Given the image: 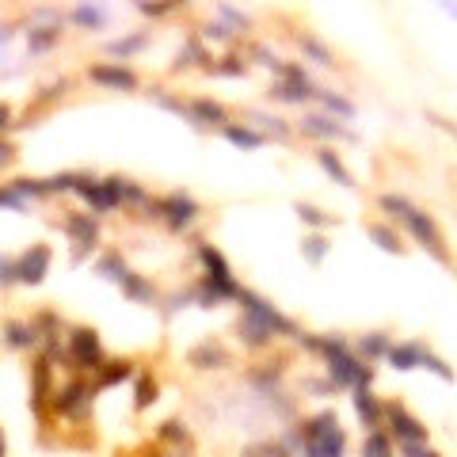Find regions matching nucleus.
I'll return each mask as SVG.
<instances>
[{
	"mask_svg": "<svg viewBox=\"0 0 457 457\" xmlns=\"http://www.w3.org/2000/svg\"><path fill=\"white\" fill-rule=\"evenodd\" d=\"M385 419H389V435L396 438L400 446H415V442H427V427L415 419L412 412H404L400 404L385 408Z\"/></svg>",
	"mask_w": 457,
	"mask_h": 457,
	"instance_id": "f257e3e1",
	"label": "nucleus"
},
{
	"mask_svg": "<svg viewBox=\"0 0 457 457\" xmlns=\"http://www.w3.org/2000/svg\"><path fill=\"white\" fill-rule=\"evenodd\" d=\"M400 222H404L408 225V233H412L415 236V240H419L423 244V248H431V251H435V259H442V263H446V248H442V233H438V228H435V222H431V217L427 214H423V210H408V214L404 217H400Z\"/></svg>",
	"mask_w": 457,
	"mask_h": 457,
	"instance_id": "f03ea898",
	"label": "nucleus"
},
{
	"mask_svg": "<svg viewBox=\"0 0 457 457\" xmlns=\"http://www.w3.org/2000/svg\"><path fill=\"white\" fill-rule=\"evenodd\" d=\"M46 271H50V248L46 244H35L23 259H15V279L27 286H38L46 279Z\"/></svg>",
	"mask_w": 457,
	"mask_h": 457,
	"instance_id": "7ed1b4c3",
	"label": "nucleus"
},
{
	"mask_svg": "<svg viewBox=\"0 0 457 457\" xmlns=\"http://www.w3.org/2000/svg\"><path fill=\"white\" fill-rule=\"evenodd\" d=\"M160 214H164L168 217V225L171 228H187V225H191L194 222V214H199V206H194V202L191 199H187V194L183 191H176V194H168V199L164 202H160Z\"/></svg>",
	"mask_w": 457,
	"mask_h": 457,
	"instance_id": "20e7f679",
	"label": "nucleus"
},
{
	"mask_svg": "<svg viewBox=\"0 0 457 457\" xmlns=\"http://www.w3.org/2000/svg\"><path fill=\"white\" fill-rule=\"evenodd\" d=\"M69 347H72V358H77L80 366H100V336H95L92 328H77L69 336Z\"/></svg>",
	"mask_w": 457,
	"mask_h": 457,
	"instance_id": "39448f33",
	"label": "nucleus"
},
{
	"mask_svg": "<svg viewBox=\"0 0 457 457\" xmlns=\"http://www.w3.org/2000/svg\"><path fill=\"white\" fill-rule=\"evenodd\" d=\"M88 77H92L95 84H103V88H114V92H130V88H137V77L130 69H122V65H92Z\"/></svg>",
	"mask_w": 457,
	"mask_h": 457,
	"instance_id": "423d86ee",
	"label": "nucleus"
},
{
	"mask_svg": "<svg viewBox=\"0 0 457 457\" xmlns=\"http://www.w3.org/2000/svg\"><path fill=\"white\" fill-rule=\"evenodd\" d=\"M355 412H358V419H362L370 431H378L381 423H385V404H378V396L366 393V389L355 396Z\"/></svg>",
	"mask_w": 457,
	"mask_h": 457,
	"instance_id": "0eeeda50",
	"label": "nucleus"
},
{
	"mask_svg": "<svg viewBox=\"0 0 457 457\" xmlns=\"http://www.w3.org/2000/svg\"><path fill=\"white\" fill-rule=\"evenodd\" d=\"M301 130H305V134H313V137H328V141H336V137H347V130H343L336 118H328V114H305Z\"/></svg>",
	"mask_w": 457,
	"mask_h": 457,
	"instance_id": "6e6552de",
	"label": "nucleus"
},
{
	"mask_svg": "<svg viewBox=\"0 0 457 457\" xmlns=\"http://www.w3.org/2000/svg\"><path fill=\"white\" fill-rule=\"evenodd\" d=\"M419 343H396V347H389V362H393V370L408 373V370H419Z\"/></svg>",
	"mask_w": 457,
	"mask_h": 457,
	"instance_id": "1a4fd4ad",
	"label": "nucleus"
},
{
	"mask_svg": "<svg viewBox=\"0 0 457 457\" xmlns=\"http://www.w3.org/2000/svg\"><path fill=\"white\" fill-rule=\"evenodd\" d=\"M65 228L72 233V240H77L80 248H92V244H95V236H100V228H95L92 214H72L69 222H65Z\"/></svg>",
	"mask_w": 457,
	"mask_h": 457,
	"instance_id": "9d476101",
	"label": "nucleus"
},
{
	"mask_svg": "<svg viewBox=\"0 0 457 457\" xmlns=\"http://www.w3.org/2000/svg\"><path fill=\"white\" fill-rule=\"evenodd\" d=\"M316 160H320V168L328 171V176L336 179L339 187H355V176H350V171L343 168V160H339V157H336V153H332V149H320V153H316Z\"/></svg>",
	"mask_w": 457,
	"mask_h": 457,
	"instance_id": "9b49d317",
	"label": "nucleus"
},
{
	"mask_svg": "<svg viewBox=\"0 0 457 457\" xmlns=\"http://www.w3.org/2000/svg\"><path fill=\"white\" fill-rule=\"evenodd\" d=\"M240 339H248L251 347H263V343L274 339V328H267L263 320H256V316H244L240 320Z\"/></svg>",
	"mask_w": 457,
	"mask_h": 457,
	"instance_id": "f8f14e48",
	"label": "nucleus"
},
{
	"mask_svg": "<svg viewBox=\"0 0 457 457\" xmlns=\"http://www.w3.org/2000/svg\"><path fill=\"white\" fill-rule=\"evenodd\" d=\"M191 118L202 122V126H225V111L210 100H194L191 103Z\"/></svg>",
	"mask_w": 457,
	"mask_h": 457,
	"instance_id": "ddd939ff",
	"label": "nucleus"
},
{
	"mask_svg": "<svg viewBox=\"0 0 457 457\" xmlns=\"http://www.w3.org/2000/svg\"><path fill=\"white\" fill-rule=\"evenodd\" d=\"M35 324H20V320H12L4 328V343L8 347H15V350H23V347H31V343H35Z\"/></svg>",
	"mask_w": 457,
	"mask_h": 457,
	"instance_id": "4468645a",
	"label": "nucleus"
},
{
	"mask_svg": "<svg viewBox=\"0 0 457 457\" xmlns=\"http://www.w3.org/2000/svg\"><path fill=\"white\" fill-rule=\"evenodd\" d=\"M88 385H69V389H61L57 393V412H80V408L88 404Z\"/></svg>",
	"mask_w": 457,
	"mask_h": 457,
	"instance_id": "2eb2a0df",
	"label": "nucleus"
},
{
	"mask_svg": "<svg viewBox=\"0 0 457 457\" xmlns=\"http://www.w3.org/2000/svg\"><path fill=\"white\" fill-rule=\"evenodd\" d=\"M191 362L199 366V370H217V366L225 362V350L217 347V343H202L199 350H191Z\"/></svg>",
	"mask_w": 457,
	"mask_h": 457,
	"instance_id": "dca6fc26",
	"label": "nucleus"
},
{
	"mask_svg": "<svg viewBox=\"0 0 457 457\" xmlns=\"http://www.w3.org/2000/svg\"><path fill=\"white\" fill-rule=\"evenodd\" d=\"M199 256H202V263H206V279H222V282L233 279V271H228V263L222 259V251H214V248L206 244V248H202Z\"/></svg>",
	"mask_w": 457,
	"mask_h": 457,
	"instance_id": "f3484780",
	"label": "nucleus"
},
{
	"mask_svg": "<svg viewBox=\"0 0 457 457\" xmlns=\"http://www.w3.org/2000/svg\"><path fill=\"white\" fill-rule=\"evenodd\" d=\"M225 137L233 145H240V149H259V145H263V134H256V130H248V126H225Z\"/></svg>",
	"mask_w": 457,
	"mask_h": 457,
	"instance_id": "a211bd4d",
	"label": "nucleus"
},
{
	"mask_svg": "<svg viewBox=\"0 0 457 457\" xmlns=\"http://www.w3.org/2000/svg\"><path fill=\"white\" fill-rule=\"evenodd\" d=\"M122 293L134 297V301H153V286L145 282L141 274H126V279H122Z\"/></svg>",
	"mask_w": 457,
	"mask_h": 457,
	"instance_id": "6ab92c4d",
	"label": "nucleus"
},
{
	"mask_svg": "<svg viewBox=\"0 0 457 457\" xmlns=\"http://www.w3.org/2000/svg\"><path fill=\"white\" fill-rule=\"evenodd\" d=\"M72 20H77L80 27H103V23H107V12H103V8H92V4H80V8H72Z\"/></svg>",
	"mask_w": 457,
	"mask_h": 457,
	"instance_id": "aec40b11",
	"label": "nucleus"
},
{
	"mask_svg": "<svg viewBox=\"0 0 457 457\" xmlns=\"http://www.w3.org/2000/svg\"><path fill=\"white\" fill-rule=\"evenodd\" d=\"M362 457H393V442H389L381 431H370V435H366V450H362Z\"/></svg>",
	"mask_w": 457,
	"mask_h": 457,
	"instance_id": "412c9836",
	"label": "nucleus"
},
{
	"mask_svg": "<svg viewBox=\"0 0 457 457\" xmlns=\"http://www.w3.org/2000/svg\"><path fill=\"white\" fill-rule=\"evenodd\" d=\"M419 370H431L435 378H442V381H454V370L442 362L438 355H431V350H419Z\"/></svg>",
	"mask_w": 457,
	"mask_h": 457,
	"instance_id": "4be33fe9",
	"label": "nucleus"
},
{
	"mask_svg": "<svg viewBox=\"0 0 457 457\" xmlns=\"http://www.w3.org/2000/svg\"><path fill=\"white\" fill-rule=\"evenodd\" d=\"M316 100L324 103L332 114H339V118H355V103H347L343 95H332V92H316Z\"/></svg>",
	"mask_w": 457,
	"mask_h": 457,
	"instance_id": "5701e85b",
	"label": "nucleus"
},
{
	"mask_svg": "<svg viewBox=\"0 0 457 457\" xmlns=\"http://www.w3.org/2000/svg\"><path fill=\"white\" fill-rule=\"evenodd\" d=\"M389 347H393V343H389L385 332H370V336L362 339V355H366V358H381V355H389Z\"/></svg>",
	"mask_w": 457,
	"mask_h": 457,
	"instance_id": "b1692460",
	"label": "nucleus"
},
{
	"mask_svg": "<svg viewBox=\"0 0 457 457\" xmlns=\"http://www.w3.org/2000/svg\"><path fill=\"white\" fill-rule=\"evenodd\" d=\"M301 251H305V259H309V263H320V259L328 256V240H324V236H305Z\"/></svg>",
	"mask_w": 457,
	"mask_h": 457,
	"instance_id": "393cba45",
	"label": "nucleus"
},
{
	"mask_svg": "<svg viewBox=\"0 0 457 457\" xmlns=\"http://www.w3.org/2000/svg\"><path fill=\"white\" fill-rule=\"evenodd\" d=\"M149 42L145 35H134V38H118V42H111V54H118V57H130V54H137L141 46Z\"/></svg>",
	"mask_w": 457,
	"mask_h": 457,
	"instance_id": "a878e982",
	"label": "nucleus"
},
{
	"mask_svg": "<svg viewBox=\"0 0 457 457\" xmlns=\"http://www.w3.org/2000/svg\"><path fill=\"white\" fill-rule=\"evenodd\" d=\"M370 236H373V240H378L385 251H400V240H396L393 228H385V225H370Z\"/></svg>",
	"mask_w": 457,
	"mask_h": 457,
	"instance_id": "bb28decb",
	"label": "nucleus"
},
{
	"mask_svg": "<svg viewBox=\"0 0 457 457\" xmlns=\"http://www.w3.org/2000/svg\"><path fill=\"white\" fill-rule=\"evenodd\" d=\"M100 271H107V279L118 282V286H122V279L130 274L126 263H118V256H103V259H100Z\"/></svg>",
	"mask_w": 457,
	"mask_h": 457,
	"instance_id": "cd10ccee",
	"label": "nucleus"
},
{
	"mask_svg": "<svg viewBox=\"0 0 457 457\" xmlns=\"http://www.w3.org/2000/svg\"><path fill=\"white\" fill-rule=\"evenodd\" d=\"M57 38H61V31H57V27H42V31L31 35V50H50Z\"/></svg>",
	"mask_w": 457,
	"mask_h": 457,
	"instance_id": "c85d7f7f",
	"label": "nucleus"
},
{
	"mask_svg": "<svg viewBox=\"0 0 457 457\" xmlns=\"http://www.w3.org/2000/svg\"><path fill=\"white\" fill-rule=\"evenodd\" d=\"M301 50H309V54H313L320 65H332V54H328V46H324V42H316L313 35H305V38H301Z\"/></svg>",
	"mask_w": 457,
	"mask_h": 457,
	"instance_id": "c756f323",
	"label": "nucleus"
},
{
	"mask_svg": "<svg viewBox=\"0 0 457 457\" xmlns=\"http://www.w3.org/2000/svg\"><path fill=\"white\" fill-rule=\"evenodd\" d=\"M297 217H301V222H309V225H316V228H324V225H328V217H324V210H316V206H305V202H297Z\"/></svg>",
	"mask_w": 457,
	"mask_h": 457,
	"instance_id": "7c9ffc66",
	"label": "nucleus"
},
{
	"mask_svg": "<svg viewBox=\"0 0 457 457\" xmlns=\"http://www.w3.org/2000/svg\"><path fill=\"white\" fill-rule=\"evenodd\" d=\"M244 457H286V450L279 442H263V446H248V454Z\"/></svg>",
	"mask_w": 457,
	"mask_h": 457,
	"instance_id": "2f4dec72",
	"label": "nucleus"
},
{
	"mask_svg": "<svg viewBox=\"0 0 457 457\" xmlns=\"http://www.w3.org/2000/svg\"><path fill=\"white\" fill-rule=\"evenodd\" d=\"M153 400H157V385L149 378H141V385H137V408H149Z\"/></svg>",
	"mask_w": 457,
	"mask_h": 457,
	"instance_id": "473e14b6",
	"label": "nucleus"
},
{
	"mask_svg": "<svg viewBox=\"0 0 457 457\" xmlns=\"http://www.w3.org/2000/svg\"><path fill=\"white\" fill-rule=\"evenodd\" d=\"M114 370L103 373V385H114V381H122V378H130V362H111Z\"/></svg>",
	"mask_w": 457,
	"mask_h": 457,
	"instance_id": "72a5a7b5",
	"label": "nucleus"
},
{
	"mask_svg": "<svg viewBox=\"0 0 457 457\" xmlns=\"http://www.w3.org/2000/svg\"><path fill=\"white\" fill-rule=\"evenodd\" d=\"M400 450H404V457H442L438 450H431L427 442H415V446H400Z\"/></svg>",
	"mask_w": 457,
	"mask_h": 457,
	"instance_id": "f704fd0d",
	"label": "nucleus"
},
{
	"mask_svg": "<svg viewBox=\"0 0 457 457\" xmlns=\"http://www.w3.org/2000/svg\"><path fill=\"white\" fill-rule=\"evenodd\" d=\"M12 282H20L15 279V259H0V286H12Z\"/></svg>",
	"mask_w": 457,
	"mask_h": 457,
	"instance_id": "c9c22d12",
	"label": "nucleus"
},
{
	"mask_svg": "<svg viewBox=\"0 0 457 457\" xmlns=\"http://www.w3.org/2000/svg\"><path fill=\"white\" fill-rule=\"evenodd\" d=\"M214 72H225V77H240V72H244V65L236 61V57H225L222 65H214Z\"/></svg>",
	"mask_w": 457,
	"mask_h": 457,
	"instance_id": "e433bc0d",
	"label": "nucleus"
},
{
	"mask_svg": "<svg viewBox=\"0 0 457 457\" xmlns=\"http://www.w3.org/2000/svg\"><path fill=\"white\" fill-rule=\"evenodd\" d=\"M206 38H217V42H228V38H233V27H222V23H210V27H206Z\"/></svg>",
	"mask_w": 457,
	"mask_h": 457,
	"instance_id": "4c0bfd02",
	"label": "nucleus"
},
{
	"mask_svg": "<svg viewBox=\"0 0 457 457\" xmlns=\"http://www.w3.org/2000/svg\"><path fill=\"white\" fill-rule=\"evenodd\" d=\"M164 438H176V442H183V438H187L183 423H176V419H171V423H164Z\"/></svg>",
	"mask_w": 457,
	"mask_h": 457,
	"instance_id": "58836bf2",
	"label": "nucleus"
},
{
	"mask_svg": "<svg viewBox=\"0 0 457 457\" xmlns=\"http://www.w3.org/2000/svg\"><path fill=\"white\" fill-rule=\"evenodd\" d=\"M0 206H12V210H23V199L15 191H0Z\"/></svg>",
	"mask_w": 457,
	"mask_h": 457,
	"instance_id": "ea45409f",
	"label": "nucleus"
},
{
	"mask_svg": "<svg viewBox=\"0 0 457 457\" xmlns=\"http://www.w3.org/2000/svg\"><path fill=\"white\" fill-rule=\"evenodd\" d=\"M141 12H145V15H168L171 4H141Z\"/></svg>",
	"mask_w": 457,
	"mask_h": 457,
	"instance_id": "a19ab883",
	"label": "nucleus"
},
{
	"mask_svg": "<svg viewBox=\"0 0 457 457\" xmlns=\"http://www.w3.org/2000/svg\"><path fill=\"white\" fill-rule=\"evenodd\" d=\"M12 160V145H0V164H8Z\"/></svg>",
	"mask_w": 457,
	"mask_h": 457,
	"instance_id": "79ce46f5",
	"label": "nucleus"
},
{
	"mask_svg": "<svg viewBox=\"0 0 457 457\" xmlns=\"http://www.w3.org/2000/svg\"><path fill=\"white\" fill-rule=\"evenodd\" d=\"M8 118H12V111H8V107H0V130L8 126Z\"/></svg>",
	"mask_w": 457,
	"mask_h": 457,
	"instance_id": "37998d69",
	"label": "nucleus"
},
{
	"mask_svg": "<svg viewBox=\"0 0 457 457\" xmlns=\"http://www.w3.org/2000/svg\"><path fill=\"white\" fill-rule=\"evenodd\" d=\"M446 12H450V15H454V20H457V8H454V4H446Z\"/></svg>",
	"mask_w": 457,
	"mask_h": 457,
	"instance_id": "c03bdc74",
	"label": "nucleus"
},
{
	"mask_svg": "<svg viewBox=\"0 0 457 457\" xmlns=\"http://www.w3.org/2000/svg\"><path fill=\"white\" fill-rule=\"evenodd\" d=\"M0 457H4V442H0Z\"/></svg>",
	"mask_w": 457,
	"mask_h": 457,
	"instance_id": "a18cd8bd",
	"label": "nucleus"
}]
</instances>
